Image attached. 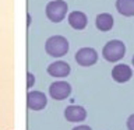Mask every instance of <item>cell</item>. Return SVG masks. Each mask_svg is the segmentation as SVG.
Here are the masks:
<instances>
[{
    "label": "cell",
    "instance_id": "obj_1",
    "mask_svg": "<svg viewBox=\"0 0 134 130\" xmlns=\"http://www.w3.org/2000/svg\"><path fill=\"white\" fill-rule=\"evenodd\" d=\"M45 49L53 57H62L69 52V41L62 35H53L46 41Z\"/></svg>",
    "mask_w": 134,
    "mask_h": 130
},
{
    "label": "cell",
    "instance_id": "obj_2",
    "mask_svg": "<svg viewBox=\"0 0 134 130\" xmlns=\"http://www.w3.org/2000/svg\"><path fill=\"white\" fill-rule=\"evenodd\" d=\"M126 55V46L121 41L113 39L109 41L102 49V56L105 57V60L110 62V63H116L120 59H123Z\"/></svg>",
    "mask_w": 134,
    "mask_h": 130
},
{
    "label": "cell",
    "instance_id": "obj_3",
    "mask_svg": "<svg viewBox=\"0 0 134 130\" xmlns=\"http://www.w3.org/2000/svg\"><path fill=\"white\" fill-rule=\"evenodd\" d=\"M67 3L64 0H53L46 6V17L52 23H60L67 14Z\"/></svg>",
    "mask_w": 134,
    "mask_h": 130
},
{
    "label": "cell",
    "instance_id": "obj_4",
    "mask_svg": "<svg viewBox=\"0 0 134 130\" xmlns=\"http://www.w3.org/2000/svg\"><path fill=\"white\" fill-rule=\"evenodd\" d=\"M98 60V53L94 48H81L75 53V62L82 67L94 66Z\"/></svg>",
    "mask_w": 134,
    "mask_h": 130
},
{
    "label": "cell",
    "instance_id": "obj_5",
    "mask_svg": "<svg viewBox=\"0 0 134 130\" xmlns=\"http://www.w3.org/2000/svg\"><path fill=\"white\" fill-rule=\"evenodd\" d=\"M48 104V98L41 91H29L27 94V106L31 111H41Z\"/></svg>",
    "mask_w": 134,
    "mask_h": 130
},
{
    "label": "cell",
    "instance_id": "obj_6",
    "mask_svg": "<svg viewBox=\"0 0 134 130\" xmlns=\"http://www.w3.org/2000/svg\"><path fill=\"white\" fill-rule=\"evenodd\" d=\"M71 92V85L66 81H56L49 87V94L53 99L56 101H63L70 95Z\"/></svg>",
    "mask_w": 134,
    "mask_h": 130
},
{
    "label": "cell",
    "instance_id": "obj_7",
    "mask_svg": "<svg viewBox=\"0 0 134 130\" xmlns=\"http://www.w3.org/2000/svg\"><path fill=\"white\" fill-rule=\"evenodd\" d=\"M133 77V70L127 64H116L112 70V78L116 83H127Z\"/></svg>",
    "mask_w": 134,
    "mask_h": 130
},
{
    "label": "cell",
    "instance_id": "obj_8",
    "mask_svg": "<svg viewBox=\"0 0 134 130\" xmlns=\"http://www.w3.org/2000/svg\"><path fill=\"white\" fill-rule=\"evenodd\" d=\"M64 117L69 122H73V123L82 122V120H85V117H87V111L82 106H78V105H71V106L66 108Z\"/></svg>",
    "mask_w": 134,
    "mask_h": 130
},
{
    "label": "cell",
    "instance_id": "obj_9",
    "mask_svg": "<svg viewBox=\"0 0 134 130\" xmlns=\"http://www.w3.org/2000/svg\"><path fill=\"white\" fill-rule=\"evenodd\" d=\"M48 73L52 77H59V78L66 77V75L70 74V66H69V63H66L63 60L54 62L48 67Z\"/></svg>",
    "mask_w": 134,
    "mask_h": 130
},
{
    "label": "cell",
    "instance_id": "obj_10",
    "mask_svg": "<svg viewBox=\"0 0 134 130\" xmlns=\"http://www.w3.org/2000/svg\"><path fill=\"white\" fill-rule=\"evenodd\" d=\"M69 24L74 29L81 31V29H84L87 27L88 18L82 11H73V13H70V15H69Z\"/></svg>",
    "mask_w": 134,
    "mask_h": 130
},
{
    "label": "cell",
    "instance_id": "obj_11",
    "mask_svg": "<svg viewBox=\"0 0 134 130\" xmlns=\"http://www.w3.org/2000/svg\"><path fill=\"white\" fill-rule=\"evenodd\" d=\"M113 23H115V20H113L112 14H109V13H102V14H98V15H96V20H95L96 28H98L99 31H103V32L112 29Z\"/></svg>",
    "mask_w": 134,
    "mask_h": 130
},
{
    "label": "cell",
    "instance_id": "obj_12",
    "mask_svg": "<svg viewBox=\"0 0 134 130\" xmlns=\"http://www.w3.org/2000/svg\"><path fill=\"white\" fill-rule=\"evenodd\" d=\"M116 8L121 15L133 17L134 15V0H116Z\"/></svg>",
    "mask_w": 134,
    "mask_h": 130
},
{
    "label": "cell",
    "instance_id": "obj_13",
    "mask_svg": "<svg viewBox=\"0 0 134 130\" xmlns=\"http://www.w3.org/2000/svg\"><path fill=\"white\" fill-rule=\"evenodd\" d=\"M34 84H35V77H34V74L32 73H27V88L31 90Z\"/></svg>",
    "mask_w": 134,
    "mask_h": 130
},
{
    "label": "cell",
    "instance_id": "obj_14",
    "mask_svg": "<svg viewBox=\"0 0 134 130\" xmlns=\"http://www.w3.org/2000/svg\"><path fill=\"white\" fill-rule=\"evenodd\" d=\"M127 129L129 130H134V113L129 116L127 119Z\"/></svg>",
    "mask_w": 134,
    "mask_h": 130
},
{
    "label": "cell",
    "instance_id": "obj_15",
    "mask_svg": "<svg viewBox=\"0 0 134 130\" xmlns=\"http://www.w3.org/2000/svg\"><path fill=\"white\" fill-rule=\"evenodd\" d=\"M73 130H92L90 126H85V124H82V126H77V127H74Z\"/></svg>",
    "mask_w": 134,
    "mask_h": 130
},
{
    "label": "cell",
    "instance_id": "obj_16",
    "mask_svg": "<svg viewBox=\"0 0 134 130\" xmlns=\"http://www.w3.org/2000/svg\"><path fill=\"white\" fill-rule=\"evenodd\" d=\"M131 63H133V66H134V56H133V59H131Z\"/></svg>",
    "mask_w": 134,
    "mask_h": 130
}]
</instances>
